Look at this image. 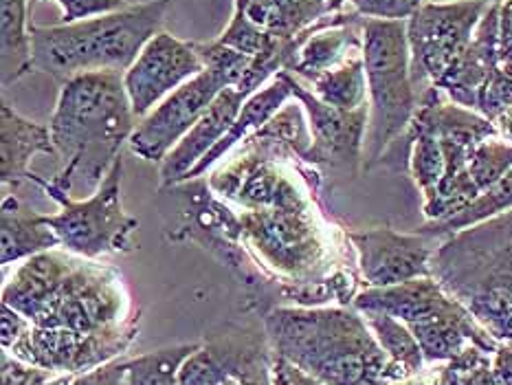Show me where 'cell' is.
Masks as SVG:
<instances>
[{"label": "cell", "mask_w": 512, "mask_h": 385, "mask_svg": "<svg viewBox=\"0 0 512 385\" xmlns=\"http://www.w3.org/2000/svg\"><path fill=\"white\" fill-rule=\"evenodd\" d=\"M135 121L121 73H82L64 82L49 121L55 157L62 161L51 183L64 192L77 185L97 190L135 132Z\"/></svg>", "instance_id": "cell-1"}, {"label": "cell", "mask_w": 512, "mask_h": 385, "mask_svg": "<svg viewBox=\"0 0 512 385\" xmlns=\"http://www.w3.org/2000/svg\"><path fill=\"white\" fill-rule=\"evenodd\" d=\"M273 355L326 385H392L398 372L365 317L345 308H275L264 319Z\"/></svg>", "instance_id": "cell-2"}, {"label": "cell", "mask_w": 512, "mask_h": 385, "mask_svg": "<svg viewBox=\"0 0 512 385\" xmlns=\"http://www.w3.org/2000/svg\"><path fill=\"white\" fill-rule=\"evenodd\" d=\"M431 278L488 335L512 344V209L442 240Z\"/></svg>", "instance_id": "cell-3"}, {"label": "cell", "mask_w": 512, "mask_h": 385, "mask_svg": "<svg viewBox=\"0 0 512 385\" xmlns=\"http://www.w3.org/2000/svg\"><path fill=\"white\" fill-rule=\"evenodd\" d=\"M170 5L172 0H148L58 27L31 22L33 66L62 84L82 73H126L161 31Z\"/></svg>", "instance_id": "cell-4"}, {"label": "cell", "mask_w": 512, "mask_h": 385, "mask_svg": "<svg viewBox=\"0 0 512 385\" xmlns=\"http://www.w3.org/2000/svg\"><path fill=\"white\" fill-rule=\"evenodd\" d=\"M363 60L367 75V126L363 163L372 168L385 150L407 132L418 110V93L411 80L407 20H372L363 25Z\"/></svg>", "instance_id": "cell-5"}, {"label": "cell", "mask_w": 512, "mask_h": 385, "mask_svg": "<svg viewBox=\"0 0 512 385\" xmlns=\"http://www.w3.org/2000/svg\"><path fill=\"white\" fill-rule=\"evenodd\" d=\"M198 53L205 62V71L178 86L174 93L163 99L143 117L128 141L130 152L143 161H163L192 130L216 97L225 88L242 91L247 82L253 60L225 47L218 40L198 44Z\"/></svg>", "instance_id": "cell-6"}, {"label": "cell", "mask_w": 512, "mask_h": 385, "mask_svg": "<svg viewBox=\"0 0 512 385\" xmlns=\"http://www.w3.org/2000/svg\"><path fill=\"white\" fill-rule=\"evenodd\" d=\"M121 176H124V161L119 157L93 196L73 201L69 192L38 174H31L29 181L42 187L60 205L58 214L42 216V220L58 234L62 247L82 258H99L104 253L132 249V236L139 220L126 214L121 205Z\"/></svg>", "instance_id": "cell-7"}, {"label": "cell", "mask_w": 512, "mask_h": 385, "mask_svg": "<svg viewBox=\"0 0 512 385\" xmlns=\"http://www.w3.org/2000/svg\"><path fill=\"white\" fill-rule=\"evenodd\" d=\"M238 227L240 236L275 271L302 278L324 269L326 240L302 194L271 207L249 209L238 218Z\"/></svg>", "instance_id": "cell-8"}, {"label": "cell", "mask_w": 512, "mask_h": 385, "mask_svg": "<svg viewBox=\"0 0 512 385\" xmlns=\"http://www.w3.org/2000/svg\"><path fill=\"white\" fill-rule=\"evenodd\" d=\"M488 0H425L407 20L411 80L418 97L436 86L469 47Z\"/></svg>", "instance_id": "cell-9"}, {"label": "cell", "mask_w": 512, "mask_h": 385, "mask_svg": "<svg viewBox=\"0 0 512 385\" xmlns=\"http://www.w3.org/2000/svg\"><path fill=\"white\" fill-rule=\"evenodd\" d=\"M282 73L308 119L310 148L302 159L332 172H359L365 152L367 126H370V104L356 110L332 108L321 102L297 77L288 71Z\"/></svg>", "instance_id": "cell-10"}, {"label": "cell", "mask_w": 512, "mask_h": 385, "mask_svg": "<svg viewBox=\"0 0 512 385\" xmlns=\"http://www.w3.org/2000/svg\"><path fill=\"white\" fill-rule=\"evenodd\" d=\"M352 249L359 256L363 280L372 289H385L416 278L431 275V258L442 245L440 236L400 234L392 227H372L363 231H348Z\"/></svg>", "instance_id": "cell-11"}, {"label": "cell", "mask_w": 512, "mask_h": 385, "mask_svg": "<svg viewBox=\"0 0 512 385\" xmlns=\"http://www.w3.org/2000/svg\"><path fill=\"white\" fill-rule=\"evenodd\" d=\"M203 71L205 62L200 58L196 42H183L172 33L159 31L124 73V86L137 119L146 117L178 86Z\"/></svg>", "instance_id": "cell-12"}, {"label": "cell", "mask_w": 512, "mask_h": 385, "mask_svg": "<svg viewBox=\"0 0 512 385\" xmlns=\"http://www.w3.org/2000/svg\"><path fill=\"white\" fill-rule=\"evenodd\" d=\"M264 368H271L264 339L251 330L233 328L200 344L183 363L178 385H233Z\"/></svg>", "instance_id": "cell-13"}, {"label": "cell", "mask_w": 512, "mask_h": 385, "mask_svg": "<svg viewBox=\"0 0 512 385\" xmlns=\"http://www.w3.org/2000/svg\"><path fill=\"white\" fill-rule=\"evenodd\" d=\"M499 3L502 0H495L486 9L469 47L444 73L442 80L433 86L447 95L453 104L477 110V102H480L486 84L502 69V64H499Z\"/></svg>", "instance_id": "cell-14"}, {"label": "cell", "mask_w": 512, "mask_h": 385, "mask_svg": "<svg viewBox=\"0 0 512 385\" xmlns=\"http://www.w3.org/2000/svg\"><path fill=\"white\" fill-rule=\"evenodd\" d=\"M247 95L238 88H225L198 124L178 141V146L161 161V187H172L183 183L185 176L203 161L207 152L216 148V143L231 130L240 110L247 102Z\"/></svg>", "instance_id": "cell-15"}, {"label": "cell", "mask_w": 512, "mask_h": 385, "mask_svg": "<svg viewBox=\"0 0 512 385\" xmlns=\"http://www.w3.org/2000/svg\"><path fill=\"white\" fill-rule=\"evenodd\" d=\"M36 154L55 157L49 126L22 117L5 102L0 110V179L3 185L18 187L29 181L33 174L29 165Z\"/></svg>", "instance_id": "cell-16"}, {"label": "cell", "mask_w": 512, "mask_h": 385, "mask_svg": "<svg viewBox=\"0 0 512 385\" xmlns=\"http://www.w3.org/2000/svg\"><path fill=\"white\" fill-rule=\"evenodd\" d=\"M348 0H233L262 31L280 40H293L317 22L341 14Z\"/></svg>", "instance_id": "cell-17"}, {"label": "cell", "mask_w": 512, "mask_h": 385, "mask_svg": "<svg viewBox=\"0 0 512 385\" xmlns=\"http://www.w3.org/2000/svg\"><path fill=\"white\" fill-rule=\"evenodd\" d=\"M291 97H293L291 86H288L284 73L280 71L269 84L262 88V91L253 93L247 102H244L238 119L233 121L231 130L216 143V148L207 152L203 161H200L196 168L185 176V181H192V179H198V176H203L211 168V165L225 157V154L233 146H236V143H240L242 139H249L255 135V132L262 130L277 113H280Z\"/></svg>", "instance_id": "cell-18"}, {"label": "cell", "mask_w": 512, "mask_h": 385, "mask_svg": "<svg viewBox=\"0 0 512 385\" xmlns=\"http://www.w3.org/2000/svg\"><path fill=\"white\" fill-rule=\"evenodd\" d=\"M0 236H3V247H0L3 267L62 245L58 234L49 225H44L42 214L33 212L31 207L11 194L3 196Z\"/></svg>", "instance_id": "cell-19"}, {"label": "cell", "mask_w": 512, "mask_h": 385, "mask_svg": "<svg viewBox=\"0 0 512 385\" xmlns=\"http://www.w3.org/2000/svg\"><path fill=\"white\" fill-rule=\"evenodd\" d=\"M31 0H0V75L3 88L25 77L33 66V44H31V22L27 18Z\"/></svg>", "instance_id": "cell-20"}, {"label": "cell", "mask_w": 512, "mask_h": 385, "mask_svg": "<svg viewBox=\"0 0 512 385\" xmlns=\"http://www.w3.org/2000/svg\"><path fill=\"white\" fill-rule=\"evenodd\" d=\"M321 102L339 108V110H356L367 104V75L363 53L352 55L350 60L335 66L326 73L313 77L308 84Z\"/></svg>", "instance_id": "cell-21"}, {"label": "cell", "mask_w": 512, "mask_h": 385, "mask_svg": "<svg viewBox=\"0 0 512 385\" xmlns=\"http://www.w3.org/2000/svg\"><path fill=\"white\" fill-rule=\"evenodd\" d=\"M510 209H512V170L504 174L495 185L488 187L486 192L477 196L469 207L462 209V212H458L447 220H440V223H427L418 231H422V234L449 238L451 234H458L462 229H469L473 225L484 223V220L502 216L510 212Z\"/></svg>", "instance_id": "cell-22"}, {"label": "cell", "mask_w": 512, "mask_h": 385, "mask_svg": "<svg viewBox=\"0 0 512 385\" xmlns=\"http://www.w3.org/2000/svg\"><path fill=\"white\" fill-rule=\"evenodd\" d=\"M361 315L365 317L367 326L372 328L378 344L387 352L389 361H392L398 370H403L407 377H411V374H416L422 368L425 355H422L418 339L403 322H398L396 317L378 311H365Z\"/></svg>", "instance_id": "cell-23"}, {"label": "cell", "mask_w": 512, "mask_h": 385, "mask_svg": "<svg viewBox=\"0 0 512 385\" xmlns=\"http://www.w3.org/2000/svg\"><path fill=\"white\" fill-rule=\"evenodd\" d=\"M198 348L200 344H178L126 361L124 385H178L183 363Z\"/></svg>", "instance_id": "cell-24"}, {"label": "cell", "mask_w": 512, "mask_h": 385, "mask_svg": "<svg viewBox=\"0 0 512 385\" xmlns=\"http://www.w3.org/2000/svg\"><path fill=\"white\" fill-rule=\"evenodd\" d=\"M438 385H499L493 361L480 346L464 348L440 372Z\"/></svg>", "instance_id": "cell-25"}, {"label": "cell", "mask_w": 512, "mask_h": 385, "mask_svg": "<svg viewBox=\"0 0 512 385\" xmlns=\"http://www.w3.org/2000/svg\"><path fill=\"white\" fill-rule=\"evenodd\" d=\"M350 9L372 20H409L425 0H348Z\"/></svg>", "instance_id": "cell-26"}, {"label": "cell", "mask_w": 512, "mask_h": 385, "mask_svg": "<svg viewBox=\"0 0 512 385\" xmlns=\"http://www.w3.org/2000/svg\"><path fill=\"white\" fill-rule=\"evenodd\" d=\"M31 3H38V0H31ZM55 3L62 7V25H73V22L130 7L128 0H55Z\"/></svg>", "instance_id": "cell-27"}, {"label": "cell", "mask_w": 512, "mask_h": 385, "mask_svg": "<svg viewBox=\"0 0 512 385\" xmlns=\"http://www.w3.org/2000/svg\"><path fill=\"white\" fill-rule=\"evenodd\" d=\"M499 64L512 77V0L499 3Z\"/></svg>", "instance_id": "cell-28"}, {"label": "cell", "mask_w": 512, "mask_h": 385, "mask_svg": "<svg viewBox=\"0 0 512 385\" xmlns=\"http://www.w3.org/2000/svg\"><path fill=\"white\" fill-rule=\"evenodd\" d=\"M27 317H20L18 311L14 308L3 304V346L5 350H9L16 341L27 333Z\"/></svg>", "instance_id": "cell-29"}, {"label": "cell", "mask_w": 512, "mask_h": 385, "mask_svg": "<svg viewBox=\"0 0 512 385\" xmlns=\"http://www.w3.org/2000/svg\"><path fill=\"white\" fill-rule=\"evenodd\" d=\"M493 370L499 385H512V344L495 350Z\"/></svg>", "instance_id": "cell-30"}, {"label": "cell", "mask_w": 512, "mask_h": 385, "mask_svg": "<svg viewBox=\"0 0 512 385\" xmlns=\"http://www.w3.org/2000/svg\"><path fill=\"white\" fill-rule=\"evenodd\" d=\"M493 124L497 128V132H499V137H504V139H508L512 143V108L504 110V113L493 121Z\"/></svg>", "instance_id": "cell-31"}, {"label": "cell", "mask_w": 512, "mask_h": 385, "mask_svg": "<svg viewBox=\"0 0 512 385\" xmlns=\"http://www.w3.org/2000/svg\"><path fill=\"white\" fill-rule=\"evenodd\" d=\"M233 385H273V377H271V368H264L249 374V377H244L240 381H236Z\"/></svg>", "instance_id": "cell-32"}, {"label": "cell", "mask_w": 512, "mask_h": 385, "mask_svg": "<svg viewBox=\"0 0 512 385\" xmlns=\"http://www.w3.org/2000/svg\"><path fill=\"white\" fill-rule=\"evenodd\" d=\"M431 3H440V0H431ZM488 3H495V0H488Z\"/></svg>", "instance_id": "cell-33"}]
</instances>
